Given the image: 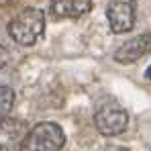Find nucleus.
Listing matches in <instances>:
<instances>
[{
    "mask_svg": "<svg viewBox=\"0 0 151 151\" xmlns=\"http://www.w3.org/2000/svg\"><path fill=\"white\" fill-rule=\"evenodd\" d=\"M27 137V125L21 119H6L0 123V151L21 149Z\"/></svg>",
    "mask_w": 151,
    "mask_h": 151,
    "instance_id": "nucleus-6",
    "label": "nucleus"
},
{
    "mask_svg": "<svg viewBox=\"0 0 151 151\" xmlns=\"http://www.w3.org/2000/svg\"><path fill=\"white\" fill-rule=\"evenodd\" d=\"M12 106H14V90L10 86H0V123L6 121Z\"/></svg>",
    "mask_w": 151,
    "mask_h": 151,
    "instance_id": "nucleus-8",
    "label": "nucleus"
},
{
    "mask_svg": "<svg viewBox=\"0 0 151 151\" xmlns=\"http://www.w3.org/2000/svg\"><path fill=\"white\" fill-rule=\"evenodd\" d=\"M106 19L110 31L121 35L135 27V2L133 0H110L106 6Z\"/></svg>",
    "mask_w": 151,
    "mask_h": 151,
    "instance_id": "nucleus-4",
    "label": "nucleus"
},
{
    "mask_svg": "<svg viewBox=\"0 0 151 151\" xmlns=\"http://www.w3.org/2000/svg\"><path fill=\"white\" fill-rule=\"evenodd\" d=\"M104 151H129L127 147H106Z\"/></svg>",
    "mask_w": 151,
    "mask_h": 151,
    "instance_id": "nucleus-10",
    "label": "nucleus"
},
{
    "mask_svg": "<svg viewBox=\"0 0 151 151\" xmlns=\"http://www.w3.org/2000/svg\"><path fill=\"white\" fill-rule=\"evenodd\" d=\"M145 76H147V80H151V68L147 70V74H145Z\"/></svg>",
    "mask_w": 151,
    "mask_h": 151,
    "instance_id": "nucleus-11",
    "label": "nucleus"
},
{
    "mask_svg": "<svg viewBox=\"0 0 151 151\" xmlns=\"http://www.w3.org/2000/svg\"><path fill=\"white\" fill-rule=\"evenodd\" d=\"M6 65H8V51L0 47V70H4Z\"/></svg>",
    "mask_w": 151,
    "mask_h": 151,
    "instance_id": "nucleus-9",
    "label": "nucleus"
},
{
    "mask_svg": "<svg viewBox=\"0 0 151 151\" xmlns=\"http://www.w3.org/2000/svg\"><path fill=\"white\" fill-rule=\"evenodd\" d=\"M151 53V33H143L139 37H133L131 41L123 43L114 51V61L119 63H135L141 57Z\"/></svg>",
    "mask_w": 151,
    "mask_h": 151,
    "instance_id": "nucleus-5",
    "label": "nucleus"
},
{
    "mask_svg": "<svg viewBox=\"0 0 151 151\" xmlns=\"http://www.w3.org/2000/svg\"><path fill=\"white\" fill-rule=\"evenodd\" d=\"M65 145V133L57 123H39L27 133L21 151H59Z\"/></svg>",
    "mask_w": 151,
    "mask_h": 151,
    "instance_id": "nucleus-2",
    "label": "nucleus"
},
{
    "mask_svg": "<svg viewBox=\"0 0 151 151\" xmlns=\"http://www.w3.org/2000/svg\"><path fill=\"white\" fill-rule=\"evenodd\" d=\"M92 10V0H51L49 12L53 19H80Z\"/></svg>",
    "mask_w": 151,
    "mask_h": 151,
    "instance_id": "nucleus-7",
    "label": "nucleus"
},
{
    "mask_svg": "<svg viewBox=\"0 0 151 151\" xmlns=\"http://www.w3.org/2000/svg\"><path fill=\"white\" fill-rule=\"evenodd\" d=\"M45 31V12L41 8L29 6L21 10L10 23H8V35L12 37L14 43L31 47L39 41V37Z\"/></svg>",
    "mask_w": 151,
    "mask_h": 151,
    "instance_id": "nucleus-1",
    "label": "nucleus"
},
{
    "mask_svg": "<svg viewBox=\"0 0 151 151\" xmlns=\"http://www.w3.org/2000/svg\"><path fill=\"white\" fill-rule=\"evenodd\" d=\"M94 125L104 137H116L129 125V114L119 104H104L94 114Z\"/></svg>",
    "mask_w": 151,
    "mask_h": 151,
    "instance_id": "nucleus-3",
    "label": "nucleus"
}]
</instances>
